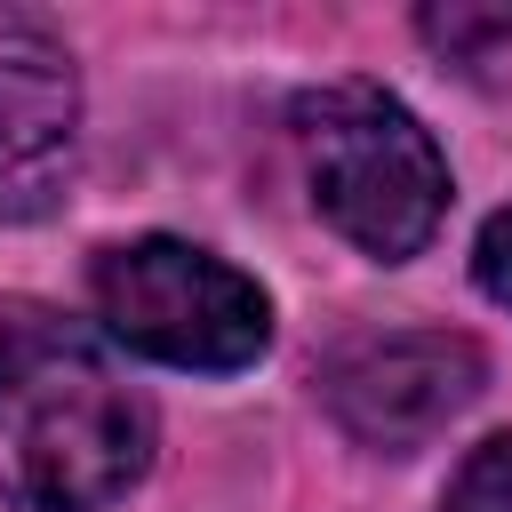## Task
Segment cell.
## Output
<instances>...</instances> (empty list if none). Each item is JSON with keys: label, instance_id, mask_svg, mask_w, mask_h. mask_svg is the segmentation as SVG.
Segmentation results:
<instances>
[{"label": "cell", "instance_id": "obj_1", "mask_svg": "<svg viewBox=\"0 0 512 512\" xmlns=\"http://www.w3.org/2000/svg\"><path fill=\"white\" fill-rule=\"evenodd\" d=\"M152 464V408L96 328L0 304V496L24 512H104Z\"/></svg>", "mask_w": 512, "mask_h": 512}, {"label": "cell", "instance_id": "obj_2", "mask_svg": "<svg viewBox=\"0 0 512 512\" xmlns=\"http://www.w3.org/2000/svg\"><path fill=\"white\" fill-rule=\"evenodd\" d=\"M312 208L376 264H408L448 216V160L432 128L376 80H336L296 104Z\"/></svg>", "mask_w": 512, "mask_h": 512}, {"label": "cell", "instance_id": "obj_3", "mask_svg": "<svg viewBox=\"0 0 512 512\" xmlns=\"http://www.w3.org/2000/svg\"><path fill=\"white\" fill-rule=\"evenodd\" d=\"M88 288H96L104 336L160 368L232 376L272 344V296L240 264L208 256L192 240H168V232L104 248Z\"/></svg>", "mask_w": 512, "mask_h": 512}, {"label": "cell", "instance_id": "obj_4", "mask_svg": "<svg viewBox=\"0 0 512 512\" xmlns=\"http://www.w3.org/2000/svg\"><path fill=\"white\" fill-rule=\"evenodd\" d=\"M480 344L456 328H392V336H352L344 352H328L320 368V400L328 416L384 456L424 448L440 424H456L480 400Z\"/></svg>", "mask_w": 512, "mask_h": 512}, {"label": "cell", "instance_id": "obj_5", "mask_svg": "<svg viewBox=\"0 0 512 512\" xmlns=\"http://www.w3.org/2000/svg\"><path fill=\"white\" fill-rule=\"evenodd\" d=\"M80 168V80L72 56L8 16L0 24V224H40L64 208Z\"/></svg>", "mask_w": 512, "mask_h": 512}, {"label": "cell", "instance_id": "obj_6", "mask_svg": "<svg viewBox=\"0 0 512 512\" xmlns=\"http://www.w3.org/2000/svg\"><path fill=\"white\" fill-rule=\"evenodd\" d=\"M416 32H424L432 56H448L472 88L512 96V8H496V0H448V8H424Z\"/></svg>", "mask_w": 512, "mask_h": 512}, {"label": "cell", "instance_id": "obj_7", "mask_svg": "<svg viewBox=\"0 0 512 512\" xmlns=\"http://www.w3.org/2000/svg\"><path fill=\"white\" fill-rule=\"evenodd\" d=\"M448 512H512V432L480 440L456 480H448Z\"/></svg>", "mask_w": 512, "mask_h": 512}, {"label": "cell", "instance_id": "obj_8", "mask_svg": "<svg viewBox=\"0 0 512 512\" xmlns=\"http://www.w3.org/2000/svg\"><path fill=\"white\" fill-rule=\"evenodd\" d=\"M472 272H480V288H488L496 304H512V208H496V216L480 224V240H472Z\"/></svg>", "mask_w": 512, "mask_h": 512}]
</instances>
